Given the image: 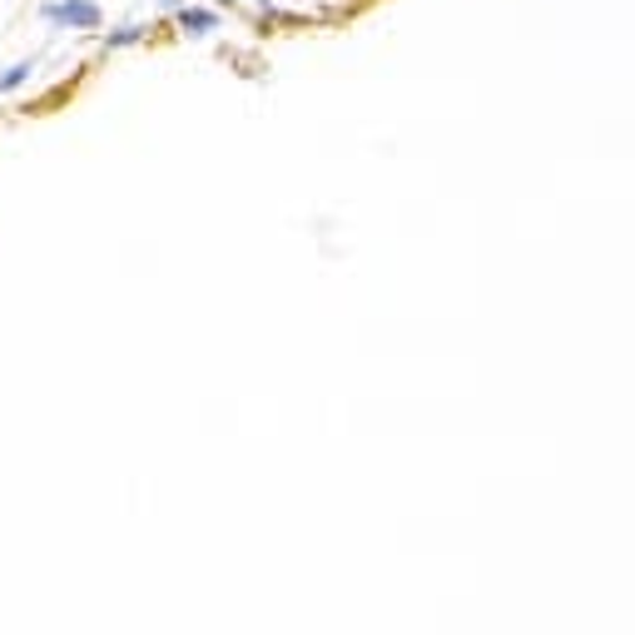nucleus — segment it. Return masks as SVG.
I'll use <instances>...</instances> for the list:
<instances>
[{
	"instance_id": "f257e3e1",
	"label": "nucleus",
	"mask_w": 635,
	"mask_h": 635,
	"mask_svg": "<svg viewBox=\"0 0 635 635\" xmlns=\"http://www.w3.org/2000/svg\"><path fill=\"white\" fill-rule=\"evenodd\" d=\"M40 20L56 30H75V36H90V30L104 26L100 0H46L40 6Z\"/></svg>"
},
{
	"instance_id": "f03ea898",
	"label": "nucleus",
	"mask_w": 635,
	"mask_h": 635,
	"mask_svg": "<svg viewBox=\"0 0 635 635\" xmlns=\"http://www.w3.org/2000/svg\"><path fill=\"white\" fill-rule=\"evenodd\" d=\"M174 26H179V36L204 40V36H214V30H219V10H209V6H179L174 10Z\"/></svg>"
},
{
	"instance_id": "7ed1b4c3",
	"label": "nucleus",
	"mask_w": 635,
	"mask_h": 635,
	"mask_svg": "<svg viewBox=\"0 0 635 635\" xmlns=\"http://www.w3.org/2000/svg\"><path fill=\"white\" fill-rule=\"evenodd\" d=\"M144 40H150V26H144V20H130V26H114L100 46L104 50H130V46H144Z\"/></svg>"
},
{
	"instance_id": "20e7f679",
	"label": "nucleus",
	"mask_w": 635,
	"mask_h": 635,
	"mask_svg": "<svg viewBox=\"0 0 635 635\" xmlns=\"http://www.w3.org/2000/svg\"><path fill=\"white\" fill-rule=\"evenodd\" d=\"M30 75H36V56H26V60H16V65L0 70V100H6V94H16V90H26Z\"/></svg>"
},
{
	"instance_id": "39448f33",
	"label": "nucleus",
	"mask_w": 635,
	"mask_h": 635,
	"mask_svg": "<svg viewBox=\"0 0 635 635\" xmlns=\"http://www.w3.org/2000/svg\"><path fill=\"white\" fill-rule=\"evenodd\" d=\"M159 6H164V10H179V6H184V0H159Z\"/></svg>"
},
{
	"instance_id": "423d86ee",
	"label": "nucleus",
	"mask_w": 635,
	"mask_h": 635,
	"mask_svg": "<svg viewBox=\"0 0 635 635\" xmlns=\"http://www.w3.org/2000/svg\"><path fill=\"white\" fill-rule=\"evenodd\" d=\"M0 120H6V114H0Z\"/></svg>"
}]
</instances>
